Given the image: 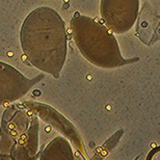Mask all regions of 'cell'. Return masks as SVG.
Wrapping results in <instances>:
<instances>
[{"mask_svg": "<svg viewBox=\"0 0 160 160\" xmlns=\"http://www.w3.org/2000/svg\"><path fill=\"white\" fill-rule=\"evenodd\" d=\"M156 147H157V143H156V142H152V143H151V148H152V149L156 148Z\"/></svg>", "mask_w": 160, "mask_h": 160, "instance_id": "3957f363", "label": "cell"}, {"mask_svg": "<svg viewBox=\"0 0 160 160\" xmlns=\"http://www.w3.org/2000/svg\"><path fill=\"white\" fill-rule=\"evenodd\" d=\"M8 128H9V129H14V125H12V124L8 125Z\"/></svg>", "mask_w": 160, "mask_h": 160, "instance_id": "277c9868", "label": "cell"}, {"mask_svg": "<svg viewBox=\"0 0 160 160\" xmlns=\"http://www.w3.org/2000/svg\"><path fill=\"white\" fill-rule=\"evenodd\" d=\"M106 108H107L108 110H109V109H111V106H110V105H107V106H106Z\"/></svg>", "mask_w": 160, "mask_h": 160, "instance_id": "5b68a950", "label": "cell"}, {"mask_svg": "<svg viewBox=\"0 0 160 160\" xmlns=\"http://www.w3.org/2000/svg\"><path fill=\"white\" fill-rule=\"evenodd\" d=\"M46 131H47V132H49V131H50V127H47L46 128Z\"/></svg>", "mask_w": 160, "mask_h": 160, "instance_id": "8992f818", "label": "cell"}, {"mask_svg": "<svg viewBox=\"0 0 160 160\" xmlns=\"http://www.w3.org/2000/svg\"><path fill=\"white\" fill-rule=\"evenodd\" d=\"M66 27L62 17L50 8H39L27 16L21 29L25 51L56 50L66 46Z\"/></svg>", "mask_w": 160, "mask_h": 160, "instance_id": "6da1fadb", "label": "cell"}, {"mask_svg": "<svg viewBox=\"0 0 160 160\" xmlns=\"http://www.w3.org/2000/svg\"><path fill=\"white\" fill-rule=\"evenodd\" d=\"M138 5L139 0H102V17L110 29L125 32L133 26Z\"/></svg>", "mask_w": 160, "mask_h": 160, "instance_id": "7a4b0ae2", "label": "cell"}]
</instances>
